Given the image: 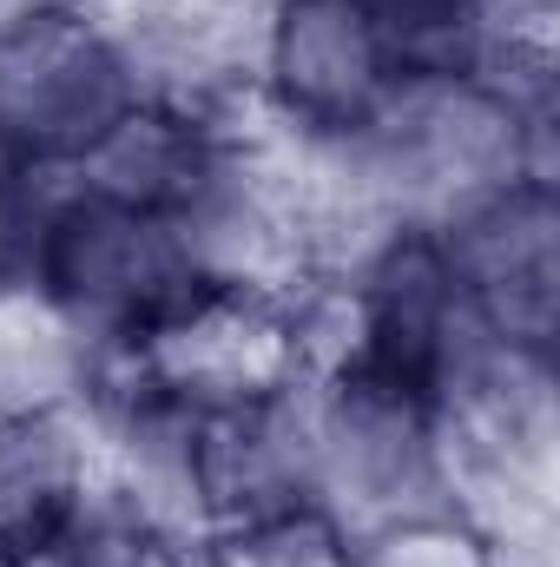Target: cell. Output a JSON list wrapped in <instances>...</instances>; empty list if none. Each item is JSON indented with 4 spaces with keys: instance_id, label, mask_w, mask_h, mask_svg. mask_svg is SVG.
<instances>
[{
    "instance_id": "4fadbf2b",
    "label": "cell",
    "mask_w": 560,
    "mask_h": 567,
    "mask_svg": "<svg viewBox=\"0 0 560 567\" xmlns=\"http://www.w3.org/2000/svg\"><path fill=\"white\" fill-rule=\"evenodd\" d=\"M46 567H205V535L152 515L145 502L93 482V495L66 515V528L40 548Z\"/></svg>"
},
{
    "instance_id": "3957f363",
    "label": "cell",
    "mask_w": 560,
    "mask_h": 567,
    "mask_svg": "<svg viewBox=\"0 0 560 567\" xmlns=\"http://www.w3.org/2000/svg\"><path fill=\"white\" fill-rule=\"evenodd\" d=\"M133 100L139 80L106 7L0 13V165L66 172Z\"/></svg>"
},
{
    "instance_id": "44dd1931",
    "label": "cell",
    "mask_w": 560,
    "mask_h": 567,
    "mask_svg": "<svg viewBox=\"0 0 560 567\" xmlns=\"http://www.w3.org/2000/svg\"><path fill=\"white\" fill-rule=\"evenodd\" d=\"M0 567H33V555H27V548H13V542L0 535Z\"/></svg>"
},
{
    "instance_id": "ac0fdd59",
    "label": "cell",
    "mask_w": 560,
    "mask_h": 567,
    "mask_svg": "<svg viewBox=\"0 0 560 567\" xmlns=\"http://www.w3.org/2000/svg\"><path fill=\"white\" fill-rule=\"evenodd\" d=\"M60 192V172H20V165H0V278H20V258H27V238L46 212V198Z\"/></svg>"
},
{
    "instance_id": "e0dca14e",
    "label": "cell",
    "mask_w": 560,
    "mask_h": 567,
    "mask_svg": "<svg viewBox=\"0 0 560 567\" xmlns=\"http://www.w3.org/2000/svg\"><path fill=\"white\" fill-rule=\"evenodd\" d=\"M481 60L501 53H560V0H475Z\"/></svg>"
},
{
    "instance_id": "8fae6325",
    "label": "cell",
    "mask_w": 560,
    "mask_h": 567,
    "mask_svg": "<svg viewBox=\"0 0 560 567\" xmlns=\"http://www.w3.org/2000/svg\"><path fill=\"white\" fill-rule=\"evenodd\" d=\"M100 482V442L86 410L0 416V535L40 555Z\"/></svg>"
},
{
    "instance_id": "5b68a950",
    "label": "cell",
    "mask_w": 560,
    "mask_h": 567,
    "mask_svg": "<svg viewBox=\"0 0 560 567\" xmlns=\"http://www.w3.org/2000/svg\"><path fill=\"white\" fill-rule=\"evenodd\" d=\"M403 66L370 0H265L251 53V113L283 140H356Z\"/></svg>"
},
{
    "instance_id": "30bf717a",
    "label": "cell",
    "mask_w": 560,
    "mask_h": 567,
    "mask_svg": "<svg viewBox=\"0 0 560 567\" xmlns=\"http://www.w3.org/2000/svg\"><path fill=\"white\" fill-rule=\"evenodd\" d=\"M238 120H211V113H191V106L139 93L100 140L66 165V185L86 192V198L145 212V218H178L211 185V172L225 165Z\"/></svg>"
},
{
    "instance_id": "ba28073f",
    "label": "cell",
    "mask_w": 560,
    "mask_h": 567,
    "mask_svg": "<svg viewBox=\"0 0 560 567\" xmlns=\"http://www.w3.org/2000/svg\"><path fill=\"white\" fill-rule=\"evenodd\" d=\"M133 363L191 410L251 403L297 383L278 297L251 290H191L165 323H152L133 343Z\"/></svg>"
},
{
    "instance_id": "277c9868",
    "label": "cell",
    "mask_w": 560,
    "mask_h": 567,
    "mask_svg": "<svg viewBox=\"0 0 560 567\" xmlns=\"http://www.w3.org/2000/svg\"><path fill=\"white\" fill-rule=\"evenodd\" d=\"M310 390V502L343 528H370L448 502V449L435 396L396 377H343Z\"/></svg>"
},
{
    "instance_id": "2e32d148",
    "label": "cell",
    "mask_w": 560,
    "mask_h": 567,
    "mask_svg": "<svg viewBox=\"0 0 560 567\" xmlns=\"http://www.w3.org/2000/svg\"><path fill=\"white\" fill-rule=\"evenodd\" d=\"M403 73H475L481 27L475 0H370Z\"/></svg>"
},
{
    "instance_id": "8992f818",
    "label": "cell",
    "mask_w": 560,
    "mask_h": 567,
    "mask_svg": "<svg viewBox=\"0 0 560 567\" xmlns=\"http://www.w3.org/2000/svg\"><path fill=\"white\" fill-rule=\"evenodd\" d=\"M481 337L560 357V185L508 178L435 225Z\"/></svg>"
},
{
    "instance_id": "7a4b0ae2",
    "label": "cell",
    "mask_w": 560,
    "mask_h": 567,
    "mask_svg": "<svg viewBox=\"0 0 560 567\" xmlns=\"http://www.w3.org/2000/svg\"><path fill=\"white\" fill-rule=\"evenodd\" d=\"M20 284H33L93 350H133L198 290L172 218L86 198L66 185V172L27 238Z\"/></svg>"
},
{
    "instance_id": "7c38bea8",
    "label": "cell",
    "mask_w": 560,
    "mask_h": 567,
    "mask_svg": "<svg viewBox=\"0 0 560 567\" xmlns=\"http://www.w3.org/2000/svg\"><path fill=\"white\" fill-rule=\"evenodd\" d=\"M100 357L33 284L0 278V416L20 410H86Z\"/></svg>"
},
{
    "instance_id": "9a60e30c",
    "label": "cell",
    "mask_w": 560,
    "mask_h": 567,
    "mask_svg": "<svg viewBox=\"0 0 560 567\" xmlns=\"http://www.w3.org/2000/svg\"><path fill=\"white\" fill-rule=\"evenodd\" d=\"M205 567H350V528L330 508L297 502L205 535Z\"/></svg>"
},
{
    "instance_id": "ffe728a7",
    "label": "cell",
    "mask_w": 560,
    "mask_h": 567,
    "mask_svg": "<svg viewBox=\"0 0 560 567\" xmlns=\"http://www.w3.org/2000/svg\"><path fill=\"white\" fill-rule=\"evenodd\" d=\"M40 7H106V0H0V13H40Z\"/></svg>"
},
{
    "instance_id": "5bb4252c",
    "label": "cell",
    "mask_w": 560,
    "mask_h": 567,
    "mask_svg": "<svg viewBox=\"0 0 560 567\" xmlns=\"http://www.w3.org/2000/svg\"><path fill=\"white\" fill-rule=\"evenodd\" d=\"M495 548L501 535L455 502L350 528V567H495Z\"/></svg>"
},
{
    "instance_id": "d6986e66",
    "label": "cell",
    "mask_w": 560,
    "mask_h": 567,
    "mask_svg": "<svg viewBox=\"0 0 560 567\" xmlns=\"http://www.w3.org/2000/svg\"><path fill=\"white\" fill-rule=\"evenodd\" d=\"M495 567H554V522H541V528H501Z\"/></svg>"
},
{
    "instance_id": "52a82bcc",
    "label": "cell",
    "mask_w": 560,
    "mask_h": 567,
    "mask_svg": "<svg viewBox=\"0 0 560 567\" xmlns=\"http://www.w3.org/2000/svg\"><path fill=\"white\" fill-rule=\"evenodd\" d=\"M145 100H172L211 120L251 113V53L265 0H106Z\"/></svg>"
},
{
    "instance_id": "6da1fadb",
    "label": "cell",
    "mask_w": 560,
    "mask_h": 567,
    "mask_svg": "<svg viewBox=\"0 0 560 567\" xmlns=\"http://www.w3.org/2000/svg\"><path fill=\"white\" fill-rule=\"evenodd\" d=\"M343 158L390 225H442L508 178L560 185V53L403 73Z\"/></svg>"
},
{
    "instance_id": "9c48e42d",
    "label": "cell",
    "mask_w": 560,
    "mask_h": 567,
    "mask_svg": "<svg viewBox=\"0 0 560 567\" xmlns=\"http://www.w3.org/2000/svg\"><path fill=\"white\" fill-rule=\"evenodd\" d=\"M310 502V390L198 410V522L205 535Z\"/></svg>"
}]
</instances>
